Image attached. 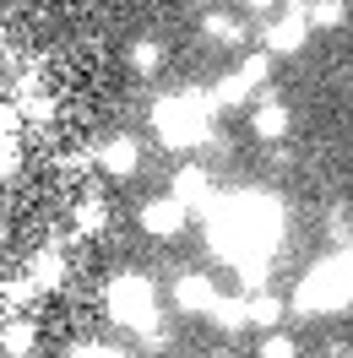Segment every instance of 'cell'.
Returning a JSON list of instances; mask_svg holds the SVG:
<instances>
[{"label": "cell", "instance_id": "1", "mask_svg": "<svg viewBox=\"0 0 353 358\" xmlns=\"http://www.w3.org/2000/svg\"><path fill=\"white\" fill-rule=\"evenodd\" d=\"M283 245V206L266 190H234L218 196L207 212V250L240 271L244 288H261L266 266Z\"/></svg>", "mask_w": 353, "mask_h": 358}, {"label": "cell", "instance_id": "2", "mask_svg": "<svg viewBox=\"0 0 353 358\" xmlns=\"http://www.w3.org/2000/svg\"><path fill=\"white\" fill-rule=\"evenodd\" d=\"M212 92L201 87H179V92H163L153 103V136L174 152H196L212 141Z\"/></svg>", "mask_w": 353, "mask_h": 358}, {"label": "cell", "instance_id": "3", "mask_svg": "<svg viewBox=\"0 0 353 358\" xmlns=\"http://www.w3.org/2000/svg\"><path fill=\"white\" fill-rule=\"evenodd\" d=\"M104 310H109L114 326L136 331L147 348L163 342V304H158V282L147 277V271H120V277H109Z\"/></svg>", "mask_w": 353, "mask_h": 358}, {"label": "cell", "instance_id": "4", "mask_svg": "<svg viewBox=\"0 0 353 358\" xmlns=\"http://www.w3.org/2000/svg\"><path fill=\"white\" fill-rule=\"evenodd\" d=\"M348 304H353V245H342L299 277L293 310L299 315H342Z\"/></svg>", "mask_w": 353, "mask_h": 358}, {"label": "cell", "instance_id": "5", "mask_svg": "<svg viewBox=\"0 0 353 358\" xmlns=\"http://www.w3.org/2000/svg\"><path fill=\"white\" fill-rule=\"evenodd\" d=\"M266 76H272V60H266V55H250L240 71H228V76L212 82V109H240V103H250Z\"/></svg>", "mask_w": 353, "mask_h": 358}, {"label": "cell", "instance_id": "6", "mask_svg": "<svg viewBox=\"0 0 353 358\" xmlns=\"http://www.w3.org/2000/svg\"><path fill=\"white\" fill-rule=\"evenodd\" d=\"M266 55H299L305 49V38H310V11L299 6V0H288L283 11H272L266 17Z\"/></svg>", "mask_w": 353, "mask_h": 358}, {"label": "cell", "instance_id": "7", "mask_svg": "<svg viewBox=\"0 0 353 358\" xmlns=\"http://www.w3.org/2000/svg\"><path fill=\"white\" fill-rule=\"evenodd\" d=\"M169 196H174L185 212H201V217H207L212 201H218V196H212V174H207L201 163H185V169H179L174 185H169Z\"/></svg>", "mask_w": 353, "mask_h": 358}, {"label": "cell", "instance_id": "8", "mask_svg": "<svg viewBox=\"0 0 353 358\" xmlns=\"http://www.w3.org/2000/svg\"><path fill=\"white\" fill-rule=\"evenodd\" d=\"M92 163L109 179H131L136 169H141V141H136V136H109V141L92 147Z\"/></svg>", "mask_w": 353, "mask_h": 358}, {"label": "cell", "instance_id": "9", "mask_svg": "<svg viewBox=\"0 0 353 358\" xmlns=\"http://www.w3.org/2000/svg\"><path fill=\"white\" fill-rule=\"evenodd\" d=\"M185 217H191V212H185L174 196H153V201H141V212H136L141 234H153V239H179Z\"/></svg>", "mask_w": 353, "mask_h": 358}, {"label": "cell", "instance_id": "10", "mask_svg": "<svg viewBox=\"0 0 353 358\" xmlns=\"http://www.w3.org/2000/svg\"><path fill=\"white\" fill-rule=\"evenodd\" d=\"M174 304L185 315H212V304H218L212 277H201V271H179V277H174Z\"/></svg>", "mask_w": 353, "mask_h": 358}, {"label": "cell", "instance_id": "11", "mask_svg": "<svg viewBox=\"0 0 353 358\" xmlns=\"http://www.w3.org/2000/svg\"><path fill=\"white\" fill-rule=\"evenodd\" d=\"M288 125H293L288 103L277 98V92H261V98H256V114H250V131L261 136V141H283Z\"/></svg>", "mask_w": 353, "mask_h": 358}, {"label": "cell", "instance_id": "12", "mask_svg": "<svg viewBox=\"0 0 353 358\" xmlns=\"http://www.w3.org/2000/svg\"><path fill=\"white\" fill-rule=\"evenodd\" d=\"M66 255H60V250H33V261H27V282H33V288L39 293H49V288H60V282H66Z\"/></svg>", "mask_w": 353, "mask_h": 358}, {"label": "cell", "instance_id": "13", "mask_svg": "<svg viewBox=\"0 0 353 358\" xmlns=\"http://www.w3.org/2000/svg\"><path fill=\"white\" fill-rule=\"evenodd\" d=\"M33 348H39L33 320H22V315H6V326H0V353H6V358H33Z\"/></svg>", "mask_w": 353, "mask_h": 358}, {"label": "cell", "instance_id": "14", "mask_svg": "<svg viewBox=\"0 0 353 358\" xmlns=\"http://www.w3.org/2000/svg\"><path fill=\"white\" fill-rule=\"evenodd\" d=\"M71 223H76V234H82V239H98V234H104V228H109V201H104V196H82V201L71 206Z\"/></svg>", "mask_w": 353, "mask_h": 358}, {"label": "cell", "instance_id": "15", "mask_svg": "<svg viewBox=\"0 0 353 358\" xmlns=\"http://www.w3.org/2000/svg\"><path fill=\"white\" fill-rule=\"evenodd\" d=\"M212 326H218V331H244V326H250V299H223V293H218Z\"/></svg>", "mask_w": 353, "mask_h": 358}, {"label": "cell", "instance_id": "16", "mask_svg": "<svg viewBox=\"0 0 353 358\" xmlns=\"http://www.w3.org/2000/svg\"><path fill=\"white\" fill-rule=\"evenodd\" d=\"M277 320H283V299L277 293H250V326L277 331Z\"/></svg>", "mask_w": 353, "mask_h": 358}, {"label": "cell", "instance_id": "17", "mask_svg": "<svg viewBox=\"0 0 353 358\" xmlns=\"http://www.w3.org/2000/svg\"><path fill=\"white\" fill-rule=\"evenodd\" d=\"M125 60H131L136 76H153V71L163 66V44H158V38H136V44L125 49Z\"/></svg>", "mask_w": 353, "mask_h": 358}, {"label": "cell", "instance_id": "18", "mask_svg": "<svg viewBox=\"0 0 353 358\" xmlns=\"http://www.w3.org/2000/svg\"><path fill=\"white\" fill-rule=\"evenodd\" d=\"M201 33H207L212 44H240L244 38V27L234 22V17H223V11H207V17H201Z\"/></svg>", "mask_w": 353, "mask_h": 358}, {"label": "cell", "instance_id": "19", "mask_svg": "<svg viewBox=\"0 0 353 358\" xmlns=\"http://www.w3.org/2000/svg\"><path fill=\"white\" fill-rule=\"evenodd\" d=\"M305 11H310V27H342L348 22V6H342V0H315Z\"/></svg>", "mask_w": 353, "mask_h": 358}, {"label": "cell", "instance_id": "20", "mask_svg": "<svg viewBox=\"0 0 353 358\" xmlns=\"http://www.w3.org/2000/svg\"><path fill=\"white\" fill-rule=\"evenodd\" d=\"M66 358H136V353H125V348H114V342H76Z\"/></svg>", "mask_w": 353, "mask_h": 358}, {"label": "cell", "instance_id": "21", "mask_svg": "<svg viewBox=\"0 0 353 358\" xmlns=\"http://www.w3.org/2000/svg\"><path fill=\"white\" fill-rule=\"evenodd\" d=\"M261 358H299V348H293V336L266 331V336H261Z\"/></svg>", "mask_w": 353, "mask_h": 358}, {"label": "cell", "instance_id": "22", "mask_svg": "<svg viewBox=\"0 0 353 358\" xmlns=\"http://www.w3.org/2000/svg\"><path fill=\"white\" fill-rule=\"evenodd\" d=\"M17 163H22V147H17V141H0V179L17 174Z\"/></svg>", "mask_w": 353, "mask_h": 358}, {"label": "cell", "instance_id": "23", "mask_svg": "<svg viewBox=\"0 0 353 358\" xmlns=\"http://www.w3.org/2000/svg\"><path fill=\"white\" fill-rule=\"evenodd\" d=\"M244 11H261V17H272V11H277V0H244Z\"/></svg>", "mask_w": 353, "mask_h": 358}]
</instances>
